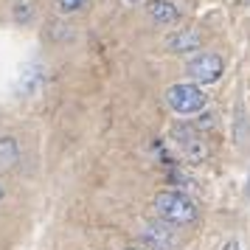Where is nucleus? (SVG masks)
<instances>
[{
  "instance_id": "1",
  "label": "nucleus",
  "mask_w": 250,
  "mask_h": 250,
  "mask_svg": "<svg viewBox=\"0 0 250 250\" xmlns=\"http://www.w3.org/2000/svg\"><path fill=\"white\" fill-rule=\"evenodd\" d=\"M155 214L166 225H191L197 219V205L188 194L166 188V191L155 194Z\"/></svg>"
},
{
  "instance_id": "2",
  "label": "nucleus",
  "mask_w": 250,
  "mask_h": 250,
  "mask_svg": "<svg viewBox=\"0 0 250 250\" xmlns=\"http://www.w3.org/2000/svg\"><path fill=\"white\" fill-rule=\"evenodd\" d=\"M166 104L180 115L203 113L205 110V93H203V87L194 84V82H180V84H171L169 90H166Z\"/></svg>"
},
{
  "instance_id": "3",
  "label": "nucleus",
  "mask_w": 250,
  "mask_h": 250,
  "mask_svg": "<svg viewBox=\"0 0 250 250\" xmlns=\"http://www.w3.org/2000/svg\"><path fill=\"white\" fill-rule=\"evenodd\" d=\"M171 141L177 144L180 155L188 163H205V158H208V144L203 141L200 129L194 124H174L171 126Z\"/></svg>"
},
{
  "instance_id": "4",
  "label": "nucleus",
  "mask_w": 250,
  "mask_h": 250,
  "mask_svg": "<svg viewBox=\"0 0 250 250\" xmlns=\"http://www.w3.org/2000/svg\"><path fill=\"white\" fill-rule=\"evenodd\" d=\"M186 73H188V82H194V84H214L225 73V62L219 54L205 51V54H197L194 59H188Z\"/></svg>"
},
{
  "instance_id": "5",
  "label": "nucleus",
  "mask_w": 250,
  "mask_h": 250,
  "mask_svg": "<svg viewBox=\"0 0 250 250\" xmlns=\"http://www.w3.org/2000/svg\"><path fill=\"white\" fill-rule=\"evenodd\" d=\"M141 239H144V250H171V245H174V239L169 233V225L166 222H155V219L144 222Z\"/></svg>"
},
{
  "instance_id": "6",
  "label": "nucleus",
  "mask_w": 250,
  "mask_h": 250,
  "mask_svg": "<svg viewBox=\"0 0 250 250\" xmlns=\"http://www.w3.org/2000/svg\"><path fill=\"white\" fill-rule=\"evenodd\" d=\"M166 51L169 54H194V51H200L203 45V37L197 28H177V31H171L166 37Z\"/></svg>"
},
{
  "instance_id": "7",
  "label": "nucleus",
  "mask_w": 250,
  "mask_h": 250,
  "mask_svg": "<svg viewBox=\"0 0 250 250\" xmlns=\"http://www.w3.org/2000/svg\"><path fill=\"white\" fill-rule=\"evenodd\" d=\"M146 12L158 25H174L180 20V12L174 9V3H169V0H149Z\"/></svg>"
},
{
  "instance_id": "8",
  "label": "nucleus",
  "mask_w": 250,
  "mask_h": 250,
  "mask_svg": "<svg viewBox=\"0 0 250 250\" xmlns=\"http://www.w3.org/2000/svg\"><path fill=\"white\" fill-rule=\"evenodd\" d=\"M20 160V146L14 138H0V171H9Z\"/></svg>"
},
{
  "instance_id": "9",
  "label": "nucleus",
  "mask_w": 250,
  "mask_h": 250,
  "mask_svg": "<svg viewBox=\"0 0 250 250\" xmlns=\"http://www.w3.org/2000/svg\"><path fill=\"white\" fill-rule=\"evenodd\" d=\"M37 14V0H14L12 6V20L17 25H28Z\"/></svg>"
},
{
  "instance_id": "10",
  "label": "nucleus",
  "mask_w": 250,
  "mask_h": 250,
  "mask_svg": "<svg viewBox=\"0 0 250 250\" xmlns=\"http://www.w3.org/2000/svg\"><path fill=\"white\" fill-rule=\"evenodd\" d=\"M37 82H40V68H25L20 73V82H17V93L20 96H31L37 90Z\"/></svg>"
},
{
  "instance_id": "11",
  "label": "nucleus",
  "mask_w": 250,
  "mask_h": 250,
  "mask_svg": "<svg viewBox=\"0 0 250 250\" xmlns=\"http://www.w3.org/2000/svg\"><path fill=\"white\" fill-rule=\"evenodd\" d=\"M84 3H87V0H57V6H59V12H62V14H73V12H79Z\"/></svg>"
},
{
  "instance_id": "12",
  "label": "nucleus",
  "mask_w": 250,
  "mask_h": 250,
  "mask_svg": "<svg viewBox=\"0 0 250 250\" xmlns=\"http://www.w3.org/2000/svg\"><path fill=\"white\" fill-rule=\"evenodd\" d=\"M194 126H197V129H211V126H216V115L211 113V110H203Z\"/></svg>"
},
{
  "instance_id": "13",
  "label": "nucleus",
  "mask_w": 250,
  "mask_h": 250,
  "mask_svg": "<svg viewBox=\"0 0 250 250\" xmlns=\"http://www.w3.org/2000/svg\"><path fill=\"white\" fill-rule=\"evenodd\" d=\"M222 250H242V245H239L236 239H230V242H228V245H225Z\"/></svg>"
},
{
  "instance_id": "14",
  "label": "nucleus",
  "mask_w": 250,
  "mask_h": 250,
  "mask_svg": "<svg viewBox=\"0 0 250 250\" xmlns=\"http://www.w3.org/2000/svg\"><path fill=\"white\" fill-rule=\"evenodd\" d=\"M3 197H6V188H3V186H0V200H3Z\"/></svg>"
},
{
  "instance_id": "15",
  "label": "nucleus",
  "mask_w": 250,
  "mask_h": 250,
  "mask_svg": "<svg viewBox=\"0 0 250 250\" xmlns=\"http://www.w3.org/2000/svg\"><path fill=\"white\" fill-rule=\"evenodd\" d=\"M248 200H250V177H248Z\"/></svg>"
},
{
  "instance_id": "16",
  "label": "nucleus",
  "mask_w": 250,
  "mask_h": 250,
  "mask_svg": "<svg viewBox=\"0 0 250 250\" xmlns=\"http://www.w3.org/2000/svg\"><path fill=\"white\" fill-rule=\"evenodd\" d=\"M124 250H144V248H124Z\"/></svg>"
},
{
  "instance_id": "17",
  "label": "nucleus",
  "mask_w": 250,
  "mask_h": 250,
  "mask_svg": "<svg viewBox=\"0 0 250 250\" xmlns=\"http://www.w3.org/2000/svg\"><path fill=\"white\" fill-rule=\"evenodd\" d=\"M132 3H135V0H132Z\"/></svg>"
}]
</instances>
